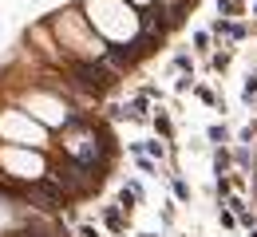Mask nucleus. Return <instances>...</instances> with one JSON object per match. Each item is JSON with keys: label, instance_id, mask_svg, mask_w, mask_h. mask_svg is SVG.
Returning <instances> with one entry per match:
<instances>
[{"label": "nucleus", "instance_id": "f257e3e1", "mask_svg": "<svg viewBox=\"0 0 257 237\" xmlns=\"http://www.w3.org/2000/svg\"><path fill=\"white\" fill-rule=\"evenodd\" d=\"M99 174H91V170L83 166V162H71V158H64V162H56V170H52V182L64 190V194H71V198H79V194H87V186L95 182Z\"/></svg>", "mask_w": 257, "mask_h": 237}, {"label": "nucleus", "instance_id": "f03ea898", "mask_svg": "<svg viewBox=\"0 0 257 237\" xmlns=\"http://www.w3.org/2000/svg\"><path fill=\"white\" fill-rule=\"evenodd\" d=\"M75 79H79L83 87H91V91H107V87L115 83V75L103 68V64H75Z\"/></svg>", "mask_w": 257, "mask_h": 237}]
</instances>
